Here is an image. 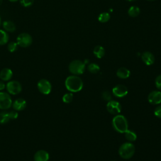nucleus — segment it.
<instances>
[{
  "label": "nucleus",
  "mask_w": 161,
  "mask_h": 161,
  "mask_svg": "<svg viewBox=\"0 0 161 161\" xmlns=\"http://www.w3.org/2000/svg\"><path fill=\"white\" fill-rule=\"evenodd\" d=\"M65 87L70 92L80 91L83 87L82 80L75 75L68 76L65 81Z\"/></svg>",
  "instance_id": "obj_1"
},
{
  "label": "nucleus",
  "mask_w": 161,
  "mask_h": 161,
  "mask_svg": "<svg viewBox=\"0 0 161 161\" xmlns=\"http://www.w3.org/2000/svg\"><path fill=\"white\" fill-rule=\"evenodd\" d=\"M113 128L120 133H125L128 129V123L127 119L121 114H116L112 120Z\"/></svg>",
  "instance_id": "obj_2"
},
{
  "label": "nucleus",
  "mask_w": 161,
  "mask_h": 161,
  "mask_svg": "<svg viewBox=\"0 0 161 161\" xmlns=\"http://www.w3.org/2000/svg\"><path fill=\"white\" fill-rule=\"evenodd\" d=\"M135 146L131 142H126L121 145L118 149L119 156L124 159H130L135 153Z\"/></svg>",
  "instance_id": "obj_3"
},
{
  "label": "nucleus",
  "mask_w": 161,
  "mask_h": 161,
  "mask_svg": "<svg viewBox=\"0 0 161 161\" xmlns=\"http://www.w3.org/2000/svg\"><path fill=\"white\" fill-rule=\"evenodd\" d=\"M86 69V64L80 60H74L69 65V70L73 75L82 74Z\"/></svg>",
  "instance_id": "obj_4"
},
{
  "label": "nucleus",
  "mask_w": 161,
  "mask_h": 161,
  "mask_svg": "<svg viewBox=\"0 0 161 161\" xmlns=\"http://www.w3.org/2000/svg\"><path fill=\"white\" fill-rule=\"evenodd\" d=\"M33 42L32 36L28 33H21L16 38V43L18 46L23 48L30 47Z\"/></svg>",
  "instance_id": "obj_5"
},
{
  "label": "nucleus",
  "mask_w": 161,
  "mask_h": 161,
  "mask_svg": "<svg viewBox=\"0 0 161 161\" xmlns=\"http://www.w3.org/2000/svg\"><path fill=\"white\" fill-rule=\"evenodd\" d=\"M12 105L10 95L4 92H0V109H8Z\"/></svg>",
  "instance_id": "obj_6"
},
{
  "label": "nucleus",
  "mask_w": 161,
  "mask_h": 161,
  "mask_svg": "<svg viewBox=\"0 0 161 161\" xmlns=\"http://www.w3.org/2000/svg\"><path fill=\"white\" fill-rule=\"evenodd\" d=\"M6 89L8 92L13 95L19 94L21 91V85L17 80H11L6 84Z\"/></svg>",
  "instance_id": "obj_7"
},
{
  "label": "nucleus",
  "mask_w": 161,
  "mask_h": 161,
  "mask_svg": "<svg viewBox=\"0 0 161 161\" xmlns=\"http://www.w3.org/2000/svg\"><path fill=\"white\" fill-rule=\"evenodd\" d=\"M106 109L109 113L116 115L121 111V105L117 101L111 100L108 102Z\"/></svg>",
  "instance_id": "obj_8"
},
{
  "label": "nucleus",
  "mask_w": 161,
  "mask_h": 161,
  "mask_svg": "<svg viewBox=\"0 0 161 161\" xmlns=\"http://www.w3.org/2000/svg\"><path fill=\"white\" fill-rule=\"evenodd\" d=\"M37 87L39 91L43 94H48L52 90V85L50 82L45 79H41L38 82Z\"/></svg>",
  "instance_id": "obj_9"
},
{
  "label": "nucleus",
  "mask_w": 161,
  "mask_h": 161,
  "mask_svg": "<svg viewBox=\"0 0 161 161\" xmlns=\"http://www.w3.org/2000/svg\"><path fill=\"white\" fill-rule=\"evenodd\" d=\"M128 92L127 87L123 84H118L112 89L113 94L116 97H123Z\"/></svg>",
  "instance_id": "obj_10"
},
{
  "label": "nucleus",
  "mask_w": 161,
  "mask_h": 161,
  "mask_svg": "<svg viewBox=\"0 0 161 161\" xmlns=\"http://www.w3.org/2000/svg\"><path fill=\"white\" fill-rule=\"evenodd\" d=\"M148 101L152 104H158L161 103V91H153L148 96Z\"/></svg>",
  "instance_id": "obj_11"
},
{
  "label": "nucleus",
  "mask_w": 161,
  "mask_h": 161,
  "mask_svg": "<svg viewBox=\"0 0 161 161\" xmlns=\"http://www.w3.org/2000/svg\"><path fill=\"white\" fill-rule=\"evenodd\" d=\"M142 60L143 63L147 65H151L155 62V57L150 52H144L142 54Z\"/></svg>",
  "instance_id": "obj_12"
},
{
  "label": "nucleus",
  "mask_w": 161,
  "mask_h": 161,
  "mask_svg": "<svg viewBox=\"0 0 161 161\" xmlns=\"http://www.w3.org/2000/svg\"><path fill=\"white\" fill-rule=\"evenodd\" d=\"M49 159L48 153L43 150L37 151L34 155L35 161H48Z\"/></svg>",
  "instance_id": "obj_13"
},
{
  "label": "nucleus",
  "mask_w": 161,
  "mask_h": 161,
  "mask_svg": "<svg viewBox=\"0 0 161 161\" xmlns=\"http://www.w3.org/2000/svg\"><path fill=\"white\" fill-rule=\"evenodd\" d=\"M13 107L16 111H21L23 110L26 106V102L23 98H18L16 99L13 103H12Z\"/></svg>",
  "instance_id": "obj_14"
},
{
  "label": "nucleus",
  "mask_w": 161,
  "mask_h": 161,
  "mask_svg": "<svg viewBox=\"0 0 161 161\" xmlns=\"http://www.w3.org/2000/svg\"><path fill=\"white\" fill-rule=\"evenodd\" d=\"M13 77V72L9 68H4L0 72V79L4 81L9 80Z\"/></svg>",
  "instance_id": "obj_15"
},
{
  "label": "nucleus",
  "mask_w": 161,
  "mask_h": 161,
  "mask_svg": "<svg viewBox=\"0 0 161 161\" xmlns=\"http://www.w3.org/2000/svg\"><path fill=\"white\" fill-rule=\"evenodd\" d=\"M116 75L120 79H125L130 77V71L125 67H120L116 71Z\"/></svg>",
  "instance_id": "obj_16"
},
{
  "label": "nucleus",
  "mask_w": 161,
  "mask_h": 161,
  "mask_svg": "<svg viewBox=\"0 0 161 161\" xmlns=\"http://www.w3.org/2000/svg\"><path fill=\"white\" fill-rule=\"evenodd\" d=\"M3 27L6 32L13 33L16 30V25L12 21L6 20L3 23Z\"/></svg>",
  "instance_id": "obj_17"
},
{
  "label": "nucleus",
  "mask_w": 161,
  "mask_h": 161,
  "mask_svg": "<svg viewBox=\"0 0 161 161\" xmlns=\"http://www.w3.org/2000/svg\"><path fill=\"white\" fill-rule=\"evenodd\" d=\"M94 55L98 58H101L105 54L104 48L101 45H96L93 50Z\"/></svg>",
  "instance_id": "obj_18"
},
{
  "label": "nucleus",
  "mask_w": 161,
  "mask_h": 161,
  "mask_svg": "<svg viewBox=\"0 0 161 161\" xmlns=\"http://www.w3.org/2000/svg\"><path fill=\"white\" fill-rule=\"evenodd\" d=\"M124 133H125V136L126 139L129 142H135L136 140L137 136H136V134L135 133V131L128 129Z\"/></svg>",
  "instance_id": "obj_19"
},
{
  "label": "nucleus",
  "mask_w": 161,
  "mask_h": 161,
  "mask_svg": "<svg viewBox=\"0 0 161 161\" xmlns=\"http://www.w3.org/2000/svg\"><path fill=\"white\" fill-rule=\"evenodd\" d=\"M9 35L4 30L0 29V45H4L6 44L9 41Z\"/></svg>",
  "instance_id": "obj_20"
},
{
  "label": "nucleus",
  "mask_w": 161,
  "mask_h": 161,
  "mask_svg": "<svg viewBox=\"0 0 161 161\" xmlns=\"http://www.w3.org/2000/svg\"><path fill=\"white\" fill-rule=\"evenodd\" d=\"M140 13V9L136 6H132L128 10V15L133 18L138 16L139 15Z\"/></svg>",
  "instance_id": "obj_21"
},
{
  "label": "nucleus",
  "mask_w": 161,
  "mask_h": 161,
  "mask_svg": "<svg viewBox=\"0 0 161 161\" xmlns=\"http://www.w3.org/2000/svg\"><path fill=\"white\" fill-rule=\"evenodd\" d=\"M97 19L101 23H106L110 19V14L108 12H103L99 14L97 17Z\"/></svg>",
  "instance_id": "obj_22"
},
{
  "label": "nucleus",
  "mask_w": 161,
  "mask_h": 161,
  "mask_svg": "<svg viewBox=\"0 0 161 161\" xmlns=\"http://www.w3.org/2000/svg\"><path fill=\"white\" fill-rule=\"evenodd\" d=\"M87 70L89 72L92 74H96L99 71L100 67L96 63H91L87 65Z\"/></svg>",
  "instance_id": "obj_23"
},
{
  "label": "nucleus",
  "mask_w": 161,
  "mask_h": 161,
  "mask_svg": "<svg viewBox=\"0 0 161 161\" xmlns=\"http://www.w3.org/2000/svg\"><path fill=\"white\" fill-rule=\"evenodd\" d=\"M10 118L7 111H2L0 113V124H5L9 121Z\"/></svg>",
  "instance_id": "obj_24"
},
{
  "label": "nucleus",
  "mask_w": 161,
  "mask_h": 161,
  "mask_svg": "<svg viewBox=\"0 0 161 161\" xmlns=\"http://www.w3.org/2000/svg\"><path fill=\"white\" fill-rule=\"evenodd\" d=\"M18 45L16 42H10L8 45V50L9 52H14L18 50Z\"/></svg>",
  "instance_id": "obj_25"
},
{
  "label": "nucleus",
  "mask_w": 161,
  "mask_h": 161,
  "mask_svg": "<svg viewBox=\"0 0 161 161\" xmlns=\"http://www.w3.org/2000/svg\"><path fill=\"white\" fill-rule=\"evenodd\" d=\"M73 99V94L71 92L65 94L62 97V101L65 103H70Z\"/></svg>",
  "instance_id": "obj_26"
},
{
  "label": "nucleus",
  "mask_w": 161,
  "mask_h": 161,
  "mask_svg": "<svg viewBox=\"0 0 161 161\" xmlns=\"http://www.w3.org/2000/svg\"><path fill=\"white\" fill-rule=\"evenodd\" d=\"M20 4L25 8L30 7L33 5L34 3V0H19Z\"/></svg>",
  "instance_id": "obj_27"
},
{
  "label": "nucleus",
  "mask_w": 161,
  "mask_h": 161,
  "mask_svg": "<svg viewBox=\"0 0 161 161\" xmlns=\"http://www.w3.org/2000/svg\"><path fill=\"white\" fill-rule=\"evenodd\" d=\"M102 97L103 99L107 101L111 100V94L109 91H104L102 92Z\"/></svg>",
  "instance_id": "obj_28"
},
{
  "label": "nucleus",
  "mask_w": 161,
  "mask_h": 161,
  "mask_svg": "<svg viewBox=\"0 0 161 161\" xmlns=\"http://www.w3.org/2000/svg\"><path fill=\"white\" fill-rule=\"evenodd\" d=\"M155 86L156 87L161 91V74L160 75H158L156 78H155Z\"/></svg>",
  "instance_id": "obj_29"
},
{
  "label": "nucleus",
  "mask_w": 161,
  "mask_h": 161,
  "mask_svg": "<svg viewBox=\"0 0 161 161\" xmlns=\"http://www.w3.org/2000/svg\"><path fill=\"white\" fill-rule=\"evenodd\" d=\"M8 114L9 116L10 119H16L18 116V114L16 111H11L8 112Z\"/></svg>",
  "instance_id": "obj_30"
},
{
  "label": "nucleus",
  "mask_w": 161,
  "mask_h": 161,
  "mask_svg": "<svg viewBox=\"0 0 161 161\" xmlns=\"http://www.w3.org/2000/svg\"><path fill=\"white\" fill-rule=\"evenodd\" d=\"M154 114L155 116L161 118V105L157 106L154 110Z\"/></svg>",
  "instance_id": "obj_31"
},
{
  "label": "nucleus",
  "mask_w": 161,
  "mask_h": 161,
  "mask_svg": "<svg viewBox=\"0 0 161 161\" xmlns=\"http://www.w3.org/2000/svg\"><path fill=\"white\" fill-rule=\"evenodd\" d=\"M4 88H5V84H4V83L3 81L0 80V91L3 90Z\"/></svg>",
  "instance_id": "obj_32"
},
{
  "label": "nucleus",
  "mask_w": 161,
  "mask_h": 161,
  "mask_svg": "<svg viewBox=\"0 0 161 161\" xmlns=\"http://www.w3.org/2000/svg\"><path fill=\"white\" fill-rule=\"evenodd\" d=\"M8 1H9L10 2H16V1H19V0H8Z\"/></svg>",
  "instance_id": "obj_33"
},
{
  "label": "nucleus",
  "mask_w": 161,
  "mask_h": 161,
  "mask_svg": "<svg viewBox=\"0 0 161 161\" xmlns=\"http://www.w3.org/2000/svg\"><path fill=\"white\" fill-rule=\"evenodd\" d=\"M126 1H129V2H132V1H136V0H126Z\"/></svg>",
  "instance_id": "obj_34"
},
{
  "label": "nucleus",
  "mask_w": 161,
  "mask_h": 161,
  "mask_svg": "<svg viewBox=\"0 0 161 161\" xmlns=\"http://www.w3.org/2000/svg\"><path fill=\"white\" fill-rule=\"evenodd\" d=\"M3 3V0H0V6Z\"/></svg>",
  "instance_id": "obj_35"
},
{
  "label": "nucleus",
  "mask_w": 161,
  "mask_h": 161,
  "mask_svg": "<svg viewBox=\"0 0 161 161\" xmlns=\"http://www.w3.org/2000/svg\"><path fill=\"white\" fill-rule=\"evenodd\" d=\"M1 16H0V25H1Z\"/></svg>",
  "instance_id": "obj_36"
},
{
  "label": "nucleus",
  "mask_w": 161,
  "mask_h": 161,
  "mask_svg": "<svg viewBox=\"0 0 161 161\" xmlns=\"http://www.w3.org/2000/svg\"><path fill=\"white\" fill-rule=\"evenodd\" d=\"M147 1H155V0H147Z\"/></svg>",
  "instance_id": "obj_37"
},
{
  "label": "nucleus",
  "mask_w": 161,
  "mask_h": 161,
  "mask_svg": "<svg viewBox=\"0 0 161 161\" xmlns=\"http://www.w3.org/2000/svg\"><path fill=\"white\" fill-rule=\"evenodd\" d=\"M111 161H116V160H111Z\"/></svg>",
  "instance_id": "obj_38"
}]
</instances>
